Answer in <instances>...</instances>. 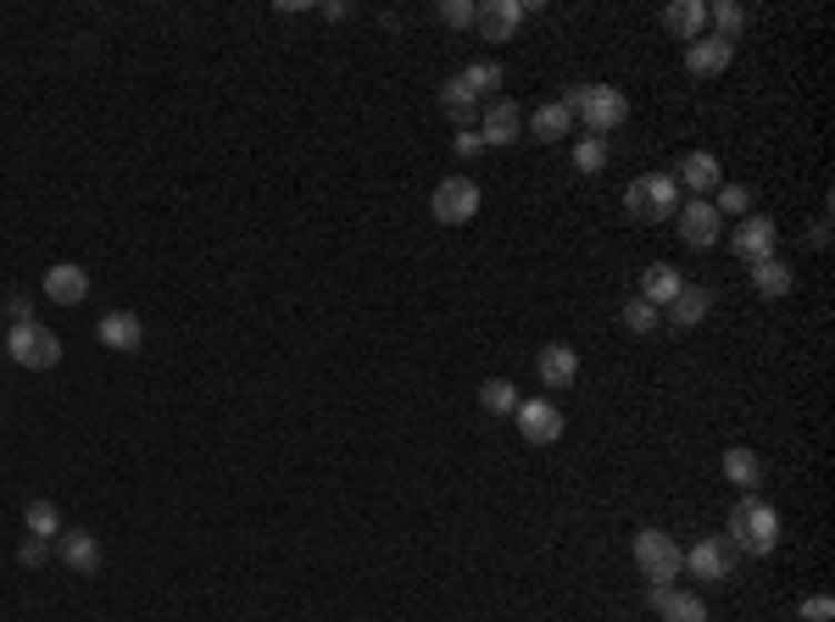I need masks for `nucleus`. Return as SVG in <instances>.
<instances>
[{
	"label": "nucleus",
	"instance_id": "e433bc0d",
	"mask_svg": "<svg viewBox=\"0 0 835 622\" xmlns=\"http://www.w3.org/2000/svg\"><path fill=\"white\" fill-rule=\"evenodd\" d=\"M40 561H46V539H29L23 544V567H40Z\"/></svg>",
	"mask_w": 835,
	"mask_h": 622
},
{
	"label": "nucleus",
	"instance_id": "f3484780",
	"mask_svg": "<svg viewBox=\"0 0 835 622\" xmlns=\"http://www.w3.org/2000/svg\"><path fill=\"white\" fill-rule=\"evenodd\" d=\"M57 544H62V567H73L79 578H95V572H101V544H95L90 528H73V533L62 528Z\"/></svg>",
	"mask_w": 835,
	"mask_h": 622
},
{
	"label": "nucleus",
	"instance_id": "dca6fc26",
	"mask_svg": "<svg viewBox=\"0 0 835 622\" xmlns=\"http://www.w3.org/2000/svg\"><path fill=\"white\" fill-rule=\"evenodd\" d=\"M718 156L713 151H691V156H680V167H674V184H691L696 190V201H707L713 190H718Z\"/></svg>",
	"mask_w": 835,
	"mask_h": 622
},
{
	"label": "nucleus",
	"instance_id": "7ed1b4c3",
	"mask_svg": "<svg viewBox=\"0 0 835 622\" xmlns=\"http://www.w3.org/2000/svg\"><path fill=\"white\" fill-rule=\"evenodd\" d=\"M624 212L635 223H668L680 212V184L674 173H641L630 190H624Z\"/></svg>",
	"mask_w": 835,
	"mask_h": 622
},
{
	"label": "nucleus",
	"instance_id": "c9c22d12",
	"mask_svg": "<svg viewBox=\"0 0 835 622\" xmlns=\"http://www.w3.org/2000/svg\"><path fill=\"white\" fill-rule=\"evenodd\" d=\"M480 151H485L480 129H457V156H480Z\"/></svg>",
	"mask_w": 835,
	"mask_h": 622
},
{
	"label": "nucleus",
	"instance_id": "20e7f679",
	"mask_svg": "<svg viewBox=\"0 0 835 622\" xmlns=\"http://www.w3.org/2000/svg\"><path fill=\"white\" fill-rule=\"evenodd\" d=\"M7 356H12L18 367H29V373H51V367L62 361V339H57L51 328H40V323H18V328L7 334Z\"/></svg>",
	"mask_w": 835,
	"mask_h": 622
},
{
	"label": "nucleus",
	"instance_id": "1a4fd4ad",
	"mask_svg": "<svg viewBox=\"0 0 835 622\" xmlns=\"http://www.w3.org/2000/svg\"><path fill=\"white\" fill-rule=\"evenodd\" d=\"M524 12H530V0H485V7L474 12V29H480L491 45H502V40H513V34H519Z\"/></svg>",
	"mask_w": 835,
	"mask_h": 622
},
{
	"label": "nucleus",
	"instance_id": "5701e85b",
	"mask_svg": "<svg viewBox=\"0 0 835 622\" xmlns=\"http://www.w3.org/2000/svg\"><path fill=\"white\" fill-rule=\"evenodd\" d=\"M791 284H796V273H791V262H779V256H768V262L752 267V289H757L763 300H785Z\"/></svg>",
	"mask_w": 835,
	"mask_h": 622
},
{
	"label": "nucleus",
	"instance_id": "7c9ffc66",
	"mask_svg": "<svg viewBox=\"0 0 835 622\" xmlns=\"http://www.w3.org/2000/svg\"><path fill=\"white\" fill-rule=\"evenodd\" d=\"M707 18L718 23V40H730V45H735V34L746 29V12L735 7V0H713V7H707Z\"/></svg>",
	"mask_w": 835,
	"mask_h": 622
},
{
	"label": "nucleus",
	"instance_id": "9b49d317",
	"mask_svg": "<svg viewBox=\"0 0 835 622\" xmlns=\"http://www.w3.org/2000/svg\"><path fill=\"white\" fill-rule=\"evenodd\" d=\"M480 140L485 145H519L524 140V106L519 101H491L480 118Z\"/></svg>",
	"mask_w": 835,
	"mask_h": 622
},
{
	"label": "nucleus",
	"instance_id": "a878e982",
	"mask_svg": "<svg viewBox=\"0 0 835 622\" xmlns=\"http://www.w3.org/2000/svg\"><path fill=\"white\" fill-rule=\"evenodd\" d=\"M441 112H446L457 129H474V112H480V101L469 95V84H463V79H452V84L441 90Z\"/></svg>",
	"mask_w": 835,
	"mask_h": 622
},
{
	"label": "nucleus",
	"instance_id": "b1692460",
	"mask_svg": "<svg viewBox=\"0 0 835 622\" xmlns=\"http://www.w3.org/2000/svg\"><path fill=\"white\" fill-rule=\"evenodd\" d=\"M680 289H685V278H680V273H674L668 262H652V267L641 273V300H652L657 312H663V306H668V300H674Z\"/></svg>",
	"mask_w": 835,
	"mask_h": 622
},
{
	"label": "nucleus",
	"instance_id": "412c9836",
	"mask_svg": "<svg viewBox=\"0 0 835 622\" xmlns=\"http://www.w3.org/2000/svg\"><path fill=\"white\" fill-rule=\"evenodd\" d=\"M663 312H668V323H674V328H702V323H707V312H713V295L685 284V289H680Z\"/></svg>",
	"mask_w": 835,
	"mask_h": 622
},
{
	"label": "nucleus",
	"instance_id": "4be33fe9",
	"mask_svg": "<svg viewBox=\"0 0 835 622\" xmlns=\"http://www.w3.org/2000/svg\"><path fill=\"white\" fill-rule=\"evenodd\" d=\"M530 123V134L541 140V145H557L569 129H574V112L563 106V101H546V106H535V118H524Z\"/></svg>",
	"mask_w": 835,
	"mask_h": 622
},
{
	"label": "nucleus",
	"instance_id": "f03ea898",
	"mask_svg": "<svg viewBox=\"0 0 835 622\" xmlns=\"http://www.w3.org/2000/svg\"><path fill=\"white\" fill-rule=\"evenodd\" d=\"M563 106L580 112V123H585L596 140H607V134L630 118V101H624V90H613V84H580V90L563 95Z\"/></svg>",
	"mask_w": 835,
	"mask_h": 622
},
{
	"label": "nucleus",
	"instance_id": "6ab92c4d",
	"mask_svg": "<svg viewBox=\"0 0 835 622\" xmlns=\"http://www.w3.org/2000/svg\"><path fill=\"white\" fill-rule=\"evenodd\" d=\"M652 605L663 622H707V605L685 589H668V583H652Z\"/></svg>",
	"mask_w": 835,
	"mask_h": 622
},
{
	"label": "nucleus",
	"instance_id": "9d476101",
	"mask_svg": "<svg viewBox=\"0 0 835 622\" xmlns=\"http://www.w3.org/2000/svg\"><path fill=\"white\" fill-rule=\"evenodd\" d=\"M730 62H735V45L718 40V34H696L685 45V73H696V79H718Z\"/></svg>",
	"mask_w": 835,
	"mask_h": 622
},
{
	"label": "nucleus",
	"instance_id": "0eeeda50",
	"mask_svg": "<svg viewBox=\"0 0 835 622\" xmlns=\"http://www.w3.org/2000/svg\"><path fill=\"white\" fill-rule=\"evenodd\" d=\"M774 245H779V228H774V217H757V212H746V217H741V228L730 234V251H735L746 267L768 262V256H774Z\"/></svg>",
	"mask_w": 835,
	"mask_h": 622
},
{
	"label": "nucleus",
	"instance_id": "c756f323",
	"mask_svg": "<svg viewBox=\"0 0 835 622\" xmlns=\"http://www.w3.org/2000/svg\"><path fill=\"white\" fill-rule=\"evenodd\" d=\"M457 79L469 84V95H474V101H480V95H491V90H502V68H496V62H474V68H463Z\"/></svg>",
	"mask_w": 835,
	"mask_h": 622
},
{
	"label": "nucleus",
	"instance_id": "2f4dec72",
	"mask_svg": "<svg viewBox=\"0 0 835 622\" xmlns=\"http://www.w3.org/2000/svg\"><path fill=\"white\" fill-rule=\"evenodd\" d=\"M602 167H607V140H596V134L580 140V145H574V173L591 179V173H602Z\"/></svg>",
	"mask_w": 835,
	"mask_h": 622
},
{
	"label": "nucleus",
	"instance_id": "a211bd4d",
	"mask_svg": "<svg viewBox=\"0 0 835 622\" xmlns=\"http://www.w3.org/2000/svg\"><path fill=\"white\" fill-rule=\"evenodd\" d=\"M101 345L134 356V350L145 345V323H140L134 312H107V317H101Z\"/></svg>",
	"mask_w": 835,
	"mask_h": 622
},
{
	"label": "nucleus",
	"instance_id": "6e6552de",
	"mask_svg": "<svg viewBox=\"0 0 835 622\" xmlns=\"http://www.w3.org/2000/svg\"><path fill=\"white\" fill-rule=\"evenodd\" d=\"M513 417H519V434H524L530 445H557V439H563V428H569V422H563V411H557L552 400H519V411H513Z\"/></svg>",
	"mask_w": 835,
	"mask_h": 622
},
{
	"label": "nucleus",
	"instance_id": "72a5a7b5",
	"mask_svg": "<svg viewBox=\"0 0 835 622\" xmlns=\"http://www.w3.org/2000/svg\"><path fill=\"white\" fill-rule=\"evenodd\" d=\"M474 12H480L474 0H441V23L446 29H474Z\"/></svg>",
	"mask_w": 835,
	"mask_h": 622
},
{
	"label": "nucleus",
	"instance_id": "39448f33",
	"mask_svg": "<svg viewBox=\"0 0 835 622\" xmlns=\"http://www.w3.org/2000/svg\"><path fill=\"white\" fill-rule=\"evenodd\" d=\"M635 567H641L646 583H668V578H680L685 550H680L663 528H641V533H635Z\"/></svg>",
	"mask_w": 835,
	"mask_h": 622
},
{
	"label": "nucleus",
	"instance_id": "f257e3e1",
	"mask_svg": "<svg viewBox=\"0 0 835 622\" xmlns=\"http://www.w3.org/2000/svg\"><path fill=\"white\" fill-rule=\"evenodd\" d=\"M730 544L746 555H768L779 544V511L763 494H741L730 506Z\"/></svg>",
	"mask_w": 835,
	"mask_h": 622
},
{
	"label": "nucleus",
	"instance_id": "f8f14e48",
	"mask_svg": "<svg viewBox=\"0 0 835 622\" xmlns=\"http://www.w3.org/2000/svg\"><path fill=\"white\" fill-rule=\"evenodd\" d=\"M535 373H541V384H546V389H569V384L580 378V350H574V345H563V339H552V345H541Z\"/></svg>",
	"mask_w": 835,
	"mask_h": 622
},
{
	"label": "nucleus",
	"instance_id": "aec40b11",
	"mask_svg": "<svg viewBox=\"0 0 835 622\" xmlns=\"http://www.w3.org/2000/svg\"><path fill=\"white\" fill-rule=\"evenodd\" d=\"M663 29L691 45V40L707 29V0H668V7H663Z\"/></svg>",
	"mask_w": 835,
	"mask_h": 622
},
{
	"label": "nucleus",
	"instance_id": "bb28decb",
	"mask_svg": "<svg viewBox=\"0 0 835 622\" xmlns=\"http://www.w3.org/2000/svg\"><path fill=\"white\" fill-rule=\"evenodd\" d=\"M23 522H29V539H62V511L51 506V500H29V511H23Z\"/></svg>",
	"mask_w": 835,
	"mask_h": 622
},
{
	"label": "nucleus",
	"instance_id": "473e14b6",
	"mask_svg": "<svg viewBox=\"0 0 835 622\" xmlns=\"http://www.w3.org/2000/svg\"><path fill=\"white\" fill-rule=\"evenodd\" d=\"M713 212H718V217H724V212H730V217H746V212H752V195H746L741 184H718V201H713Z\"/></svg>",
	"mask_w": 835,
	"mask_h": 622
},
{
	"label": "nucleus",
	"instance_id": "ddd939ff",
	"mask_svg": "<svg viewBox=\"0 0 835 622\" xmlns=\"http://www.w3.org/2000/svg\"><path fill=\"white\" fill-rule=\"evenodd\" d=\"M46 300H57V306H79V300H90V273H84L79 262H57V267H46Z\"/></svg>",
	"mask_w": 835,
	"mask_h": 622
},
{
	"label": "nucleus",
	"instance_id": "423d86ee",
	"mask_svg": "<svg viewBox=\"0 0 835 622\" xmlns=\"http://www.w3.org/2000/svg\"><path fill=\"white\" fill-rule=\"evenodd\" d=\"M480 184L474 179H441L435 184V195H430V212H435V223H446V228H463V223H474L480 217Z\"/></svg>",
	"mask_w": 835,
	"mask_h": 622
},
{
	"label": "nucleus",
	"instance_id": "c85d7f7f",
	"mask_svg": "<svg viewBox=\"0 0 835 622\" xmlns=\"http://www.w3.org/2000/svg\"><path fill=\"white\" fill-rule=\"evenodd\" d=\"M618 323H624L630 334H652V328L663 323V312H657L652 300H641V295H635V300H624V312H618Z\"/></svg>",
	"mask_w": 835,
	"mask_h": 622
},
{
	"label": "nucleus",
	"instance_id": "393cba45",
	"mask_svg": "<svg viewBox=\"0 0 835 622\" xmlns=\"http://www.w3.org/2000/svg\"><path fill=\"white\" fill-rule=\"evenodd\" d=\"M724 478H730L735 489L757 494V483H763V456H757V450H746V445L724 450Z\"/></svg>",
	"mask_w": 835,
	"mask_h": 622
},
{
	"label": "nucleus",
	"instance_id": "cd10ccee",
	"mask_svg": "<svg viewBox=\"0 0 835 622\" xmlns=\"http://www.w3.org/2000/svg\"><path fill=\"white\" fill-rule=\"evenodd\" d=\"M480 406H485L491 417L519 411V389H513V378H485V384H480Z\"/></svg>",
	"mask_w": 835,
	"mask_h": 622
},
{
	"label": "nucleus",
	"instance_id": "f704fd0d",
	"mask_svg": "<svg viewBox=\"0 0 835 622\" xmlns=\"http://www.w3.org/2000/svg\"><path fill=\"white\" fill-rule=\"evenodd\" d=\"M796 616H802V622H829V616H835V600H829V594H807V600L796 605Z\"/></svg>",
	"mask_w": 835,
	"mask_h": 622
},
{
	"label": "nucleus",
	"instance_id": "4c0bfd02",
	"mask_svg": "<svg viewBox=\"0 0 835 622\" xmlns=\"http://www.w3.org/2000/svg\"><path fill=\"white\" fill-rule=\"evenodd\" d=\"M12 317H18V323H34V317H29V295H12Z\"/></svg>",
	"mask_w": 835,
	"mask_h": 622
},
{
	"label": "nucleus",
	"instance_id": "4468645a",
	"mask_svg": "<svg viewBox=\"0 0 835 622\" xmlns=\"http://www.w3.org/2000/svg\"><path fill=\"white\" fill-rule=\"evenodd\" d=\"M718 212H713V201H691V206H680V239L691 245V251H707L713 239H718Z\"/></svg>",
	"mask_w": 835,
	"mask_h": 622
},
{
	"label": "nucleus",
	"instance_id": "2eb2a0df",
	"mask_svg": "<svg viewBox=\"0 0 835 622\" xmlns=\"http://www.w3.org/2000/svg\"><path fill=\"white\" fill-rule=\"evenodd\" d=\"M730 561H735V555H730V544H724V539H713V533H707V539H696V544L685 550V567H691L696 578H707V583H724V578H730Z\"/></svg>",
	"mask_w": 835,
	"mask_h": 622
}]
</instances>
